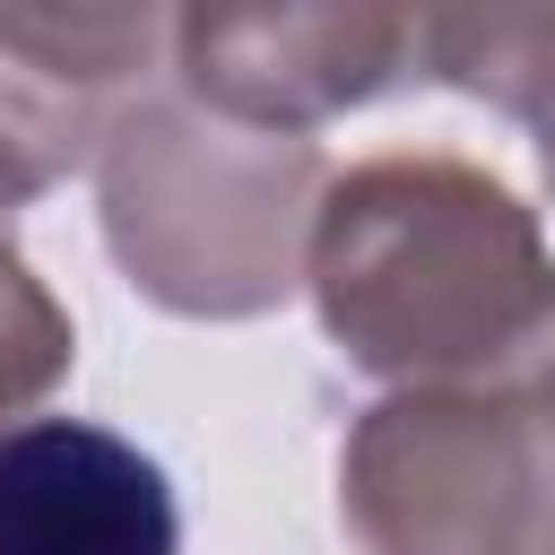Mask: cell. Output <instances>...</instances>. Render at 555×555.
Instances as JSON below:
<instances>
[{
	"label": "cell",
	"mask_w": 555,
	"mask_h": 555,
	"mask_svg": "<svg viewBox=\"0 0 555 555\" xmlns=\"http://www.w3.org/2000/svg\"><path fill=\"white\" fill-rule=\"evenodd\" d=\"M78 338H69V312L35 286V269L0 243V416L43 399L61 373H69Z\"/></svg>",
	"instance_id": "ba28073f"
},
{
	"label": "cell",
	"mask_w": 555,
	"mask_h": 555,
	"mask_svg": "<svg viewBox=\"0 0 555 555\" xmlns=\"http://www.w3.org/2000/svg\"><path fill=\"white\" fill-rule=\"evenodd\" d=\"M165 43V9H0V208L104 156Z\"/></svg>",
	"instance_id": "5b68a950"
},
{
	"label": "cell",
	"mask_w": 555,
	"mask_h": 555,
	"mask_svg": "<svg viewBox=\"0 0 555 555\" xmlns=\"http://www.w3.org/2000/svg\"><path fill=\"white\" fill-rule=\"evenodd\" d=\"M338 503L373 555H555V434L529 399L408 390L356 425Z\"/></svg>",
	"instance_id": "3957f363"
},
{
	"label": "cell",
	"mask_w": 555,
	"mask_h": 555,
	"mask_svg": "<svg viewBox=\"0 0 555 555\" xmlns=\"http://www.w3.org/2000/svg\"><path fill=\"white\" fill-rule=\"evenodd\" d=\"M304 278L338 356L382 382L451 390L555 338V260L529 208L460 156H364L330 173Z\"/></svg>",
	"instance_id": "6da1fadb"
},
{
	"label": "cell",
	"mask_w": 555,
	"mask_h": 555,
	"mask_svg": "<svg viewBox=\"0 0 555 555\" xmlns=\"http://www.w3.org/2000/svg\"><path fill=\"white\" fill-rule=\"evenodd\" d=\"M425 17L408 9H182L173 17V69L182 95L243 121L304 139L347 104H373L416 61Z\"/></svg>",
	"instance_id": "277c9868"
},
{
	"label": "cell",
	"mask_w": 555,
	"mask_h": 555,
	"mask_svg": "<svg viewBox=\"0 0 555 555\" xmlns=\"http://www.w3.org/2000/svg\"><path fill=\"white\" fill-rule=\"evenodd\" d=\"M0 555H182L165 468L95 416L0 425Z\"/></svg>",
	"instance_id": "8992f818"
},
{
	"label": "cell",
	"mask_w": 555,
	"mask_h": 555,
	"mask_svg": "<svg viewBox=\"0 0 555 555\" xmlns=\"http://www.w3.org/2000/svg\"><path fill=\"white\" fill-rule=\"evenodd\" d=\"M416 61L425 78L468 87L512 121H529L538 165L555 182V9H425Z\"/></svg>",
	"instance_id": "52a82bcc"
},
{
	"label": "cell",
	"mask_w": 555,
	"mask_h": 555,
	"mask_svg": "<svg viewBox=\"0 0 555 555\" xmlns=\"http://www.w3.org/2000/svg\"><path fill=\"white\" fill-rule=\"evenodd\" d=\"M104 243L139 295L199 321H243L295 295L321 199L312 139L243 130L191 95H139L104 156Z\"/></svg>",
	"instance_id": "7a4b0ae2"
},
{
	"label": "cell",
	"mask_w": 555,
	"mask_h": 555,
	"mask_svg": "<svg viewBox=\"0 0 555 555\" xmlns=\"http://www.w3.org/2000/svg\"><path fill=\"white\" fill-rule=\"evenodd\" d=\"M529 408H538V425H546V434H555V373H546V382H538V399H529Z\"/></svg>",
	"instance_id": "9c48e42d"
}]
</instances>
